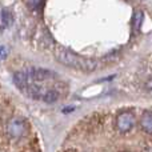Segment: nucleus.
<instances>
[{
  "label": "nucleus",
  "instance_id": "f8f14e48",
  "mask_svg": "<svg viewBox=\"0 0 152 152\" xmlns=\"http://www.w3.org/2000/svg\"><path fill=\"white\" fill-rule=\"evenodd\" d=\"M27 5H28V7L36 8V7H40V5H43V1H28V3H27Z\"/></svg>",
  "mask_w": 152,
  "mask_h": 152
},
{
  "label": "nucleus",
  "instance_id": "1a4fd4ad",
  "mask_svg": "<svg viewBox=\"0 0 152 152\" xmlns=\"http://www.w3.org/2000/svg\"><path fill=\"white\" fill-rule=\"evenodd\" d=\"M13 21V18H12V13H11L10 10L7 8H3L1 10V23H3V27H10Z\"/></svg>",
  "mask_w": 152,
  "mask_h": 152
},
{
  "label": "nucleus",
  "instance_id": "f257e3e1",
  "mask_svg": "<svg viewBox=\"0 0 152 152\" xmlns=\"http://www.w3.org/2000/svg\"><path fill=\"white\" fill-rule=\"evenodd\" d=\"M55 56L63 66H67L69 68L77 69L81 72H94L95 69H97V66H99L97 61L94 59L80 56L68 50H58L55 52Z\"/></svg>",
  "mask_w": 152,
  "mask_h": 152
},
{
  "label": "nucleus",
  "instance_id": "423d86ee",
  "mask_svg": "<svg viewBox=\"0 0 152 152\" xmlns=\"http://www.w3.org/2000/svg\"><path fill=\"white\" fill-rule=\"evenodd\" d=\"M13 83L16 84L18 88H20L21 91H23V89L31 83V80H29L27 72H16V74L13 75Z\"/></svg>",
  "mask_w": 152,
  "mask_h": 152
},
{
  "label": "nucleus",
  "instance_id": "39448f33",
  "mask_svg": "<svg viewBox=\"0 0 152 152\" xmlns=\"http://www.w3.org/2000/svg\"><path fill=\"white\" fill-rule=\"evenodd\" d=\"M23 91L27 94V96L32 97V99L42 100L43 99V95L45 94V91H47V89H45L44 87L39 86L37 83H29L28 86L23 89Z\"/></svg>",
  "mask_w": 152,
  "mask_h": 152
},
{
  "label": "nucleus",
  "instance_id": "9d476101",
  "mask_svg": "<svg viewBox=\"0 0 152 152\" xmlns=\"http://www.w3.org/2000/svg\"><path fill=\"white\" fill-rule=\"evenodd\" d=\"M142 23H143V12L142 11H137V12L135 13V18H134V28H135V31H139Z\"/></svg>",
  "mask_w": 152,
  "mask_h": 152
},
{
  "label": "nucleus",
  "instance_id": "7ed1b4c3",
  "mask_svg": "<svg viewBox=\"0 0 152 152\" xmlns=\"http://www.w3.org/2000/svg\"><path fill=\"white\" fill-rule=\"evenodd\" d=\"M27 75H28L31 83H37V81H44L56 77V74L53 71L44 68H29L27 71Z\"/></svg>",
  "mask_w": 152,
  "mask_h": 152
},
{
  "label": "nucleus",
  "instance_id": "0eeeda50",
  "mask_svg": "<svg viewBox=\"0 0 152 152\" xmlns=\"http://www.w3.org/2000/svg\"><path fill=\"white\" fill-rule=\"evenodd\" d=\"M140 124H142L143 131L147 132V134H152V112H145L142 116Z\"/></svg>",
  "mask_w": 152,
  "mask_h": 152
},
{
  "label": "nucleus",
  "instance_id": "6e6552de",
  "mask_svg": "<svg viewBox=\"0 0 152 152\" xmlns=\"http://www.w3.org/2000/svg\"><path fill=\"white\" fill-rule=\"evenodd\" d=\"M59 99V92L58 91H55V89H47L45 91V94L43 95V102H45V103H55L56 100Z\"/></svg>",
  "mask_w": 152,
  "mask_h": 152
},
{
  "label": "nucleus",
  "instance_id": "20e7f679",
  "mask_svg": "<svg viewBox=\"0 0 152 152\" xmlns=\"http://www.w3.org/2000/svg\"><path fill=\"white\" fill-rule=\"evenodd\" d=\"M135 126V116L131 112H123L116 119V127L121 132H128Z\"/></svg>",
  "mask_w": 152,
  "mask_h": 152
},
{
  "label": "nucleus",
  "instance_id": "ddd939ff",
  "mask_svg": "<svg viewBox=\"0 0 152 152\" xmlns=\"http://www.w3.org/2000/svg\"><path fill=\"white\" fill-rule=\"evenodd\" d=\"M145 89L152 92V77H150L147 81H145Z\"/></svg>",
  "mask_w": 152,
  "mask_h": 152
},
{
  "label": "nucleus",
  "instance_id": "9b49d317",
  "mask_svg": "<svg viewBox=\"0 0 152 152\" xmlns=\"http://www.w3.org/2000/svg\"><path fill=\"white\" fill-rule=\"evenodd\" d=\"M8 55V51L5 47H3V45H0V60H3V59H5Z\"/></svg>",
  "mask_w": 152,
  "mask_h": 152
},
{
  "label": "nucleus",
  "instance_id": "f03ea898",
  "mask_svg": "<svg viewBox=\"0 0 152 152\" xmlns=\"http://www.w3.org/2000/svg\"><path fill=\"white\" fill-rule=\"evenodd\" d=\"M27 128V124L24 119L21 118H12L7 124V134L10 135L12 139H19L24 135Z\"/></svg>",
  "mask_w": 152,
  "mask_h": 152
}]
</instances>
